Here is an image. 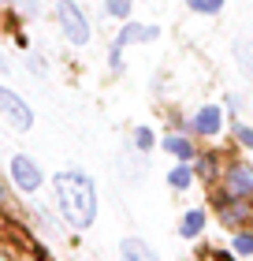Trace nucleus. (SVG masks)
<instances>
[{"instance_id":"obj_1","label":"nucleus","mask_w":253,"mask_h":261,"mask_svg":"<svg viewBox=\"0 0 253 261\" xmlns=\"http://www.w3.org/2000/svg\"><path fill=\"white\" fill-rule=\"evenodd\" d=\"M52 201L64 224H71L75 231H86L97 220V187L82 168H64L52 175Z\"/></svg>"},{"instance_id":"obj_2","label":"nucleus","mask_w":253,"mask_h":261,"mask_svg":"<svg viewBox=\"0 0 253 261\" xmlns=\"http://www.w3.org/2000/svg\"><path fill=\"white\" fill-rule=\"evenodd\" d=\"M56 22H60V30H64L67 45H78V49L90 45V19L75 0H56Z\"/></svg>"},{"instance_id":"obj_3","label":"nucleus","mask_w":253,"mask_h":261,"mask_svg":"<svg viewBox=\"0 0 253 261\" xmlns=\"http://www.w3.org/2000/svg\"><path fill=\"white\" fill-rule=\"evenodd\" d=\"M220 183H223V194L253 201V164L242 161V157H231L220 172Z\"/></svg>"},{"instance_id":"obj_4","label":"nucleus","mask_w":253,"mask_h":261,"mask_svg":"<svg viewBox=\"0 0 253 261\" xmlns=\"http://www.w3.org/2000/svg\"><path fill=\"white\" fill-rule=\"evenodd\" d=\"M160 38V30L156 27H142V22H127L123 30H119V38L112 41V49H108V67H112V75H123V49L134 41H156Z\"/></svg>"},{"instance_id":"obj_5","label":"nucleus","mask_w":253,"mask_h":261,"mask_svg":"<svg viewBox=\"0 0 253 261\" xmlns=\"http://www.w3.org/2000/svg\"><path fill=\"white\" fill-rule=\"evenodd\" d=\"M8 175H11V183H15V191L19 194H38L41 191V183H45V172H41V164L26 157V153H15L8 164Z\"/></svg>"},{"instance_id":"obj_6","label":"nucleus","mask_w":253,"mask_h":261,"mask_svg":"<svg viewBox=\"0 0 253 261\" xmlns=\"http://www.w3.org/2000/svg\"><path fill=\"white\" fill-rule=\"evenodd\" d=\"M216 217L227 231H238L242 224L253 220V201H242V198H231V194H216Z\"/></svg>"},{"instance_id":"obj_7","label":"nucleus","mask_w":253,"mask_h":261,"mask_svg":"<svg viewBox=\"0 0 253 261\" xmlns=\"http://www.w3.org/2000/svg\"><path fill=\"white\" fill-rule=\"evenodd\" d=\"M0 116H4L8 127H15V130H30L34 127V109L8 86H0Z\"/></svg>"},{"instance_id":"obj_8","label":"nucleus","mask_w":253,"mask_h":261,"mask_svg":"<svg viewBox=\"0 0 253 261\" xmlns=\"http://www.w3.org/2000/svg\"><path fill=\"white\" fill-rule=\"evenodd\" d=\"M223 130V112L216 109V105H201L198 116H194V135L201 138H216Z\"/></svg>"},{"instance_id":"obj_9","label":"nucleus","mask_w":253,"mask_h":261,"mask_svg":"<svg viewBox=\"0 0 253 261\" xmlns=\"http://www.w3.org/2000/svg\"><path fill=\"white\" fill-rule=\"evenodd\" d=\"M119 261H160L153 254V246L146 239H138V235H130V239L119 243Z\"/></svg>"},{"instance_id":"obj_10","label":"nucleus","mask_w":253,"mask_h":261,"mask_svg":"<svg viewBox=\"0 0 253 261\" xmlns=\"http://www.w3.org/2000/svg\"><path fill=\"white\" fill-rule=\"evenodd\" d=\"M160 146H164L167 157H175V161H194V157H198L194 142H190L186 135H164V138H160Z\"/></svg>"},{"instance_id":"obj_11","label":"nucleus","mask_w":253,"mask_h":261,"mask_svg":"<svg viewBox=\"0 0 253 261\" xmlns=\"http://www.w3.org/2000/svg\"><path fill=\"white\" fill-rule=\"evenodd\" d=\"M223 157H220V153H201V157H198V164H194V172L201 175V179L205 183H216V179H220V172H223V164H220Z\"/></svg>"},{"instance_id":"obj_12","label":"nucleus","mask_w":253,"mask_h":261,"mask_svg":"<svg viewBox=\"0 0 253 261\" xmlns=\"http://www.w3.org/2000/svg\"><path fill=\"white\" fill-rule=\"evenodd\" d=\"M205 224H209V213L205 209H190L183 217V224H179V235H183V239H198V235L205 231Z\"/></svg>"},{"instance_id":"obj_13","label":"nucleus","mask_w":253,"mask_h":261,"mask_svg":"<svg viewBox=\"0 0 253 261\" xmlns=\"http://www.w3.org/2000/svg\"><path fill=\"white\" fill-rule=\"evenodd\" d=\"M167 183H172L175 191H190V183H194V168H190V161L175 164V168L167 172Z\"/></svg>"},{"instance_id":"obj_14","label":"nucleus","mask_w":253,"mask_h":261,"mask_svg":"<svg viewBox=\"0 0 253 261\" xmlns=\"http://www.w3.org/2000/svg\"><path fill=\"white\" fill-rule=\"evenodd\" d=\"M227 0H186V8L194 11V15H220Z\"/></svg>"},{"instance_id":"obj_15","label":"nucleus","mask_w":253,"mask_h":261,"mask_svg":"<svg viewBox=\"0 0 253 261\" xmlns=\"http://www.w3.org/2000/svg\"><path fill=\"white\" fill-rule=\"evenodd\" d=\"M130 11H134V0H104L108 19H130Z\"/></svg>"},{"instance_id":"obj_16","label":"nucleus","mask_w":253,"mask_h":261,"mask_svg":"<svg viewBox=\"0 0 253 261\" xmlns=\"http://www.w3.org/2000/svg\"><path fill=\"white\" fill-rule=\"evenodd\" d=\"M231 250L235 254H253V231H231Z\"/></svg>"},{"instance_id":"obj_17","label":"nucleus","mask_w":253,"mask_h":261,"mask_svg":"<svg viewBox=\"0 0 253 261\" xmlns=\"http://www.w3.org/2000/svg\"><path fill=\"white\" fill-rule=\"evenodd\" d=\"M153 146H156L153 130H149V127H134V149H142V153H149Z\"/></svg>"},{"instance_id":"obj_18","label":"nucleus","mask_w":253,"mask_h":261,"mask_svg":"<svg viewBox=\"0 0 253 261\" xmlns=\"http://www.w3.org/2000/svg\"><path fill=\"white\" fill-rule=\"evenodd\" d=\"M231 135H235V142L238 146H246V149H253V127H246V123H231Z\"/></svg>"},{"instance_id":"obj_19","label":"nucleus","mask_w":253,"mask_h":261,"mask_svg":"<svg viewBox=\"0 0 253 261\" xmlns=\"http://www.w3.org/2000/svg\"><path fill=\"white\" fill-rule=\"evenodd\" d=\"M0 4H11V8H19L22 15H38V0H0Z\"/></svg>"},{"instance_id":"obj_20","label":"nucleus","mask_w":253,"mask_h":261,"mask_svg":"<svg viewBox=\"0 0 253 261\" xmlns=\"http://www.w3.org/2000/svg\"><path fill=\"white\" fill-rule=\"evenodd\" d=\"M227 112H231V120H235V116H238V109H242V97H238V93H227Z\"/></svg>"},{"instance_id":"obj_21","label":"nucleus","mask_w":253,"mask_h":261,"mask_svg":"<svg viewBox=\"0 0 253 261\" xmlns=\"http://www.w3.org/2000/svg\"><path fill=\"white\" fill-rule=\"evenodd\" d=\"M30 71H34V75H45V60H41V56H30Z\"/></svg>"},{"instance_id":"obj_22","label":"nucleus","mask_w":253,"mask_h":261,"mask_svg":"<svg viewBox=\"0 0 253 261\" xmlns=\"http://www.w3.org/2000/svg\"><path fill=\"white\" fill-rule=\"evenodd\" d=\"M4 71H8V56L0 53V75H4Z\"/></svg>"},{"instance_id":"obj_23","label":"nucleus","mask_w":253,"mask_h":261,"mask_svg":"<svg viewBox=\"0 0 253 261\" xmlns=\"http://www.w3.org/2000/svg\"><path fill=\"white\" fill-rule=\"evenodd\" d=\"M0 261H11V257H8V254H4V250H0Z\"/></svg>"}]
</instances>
